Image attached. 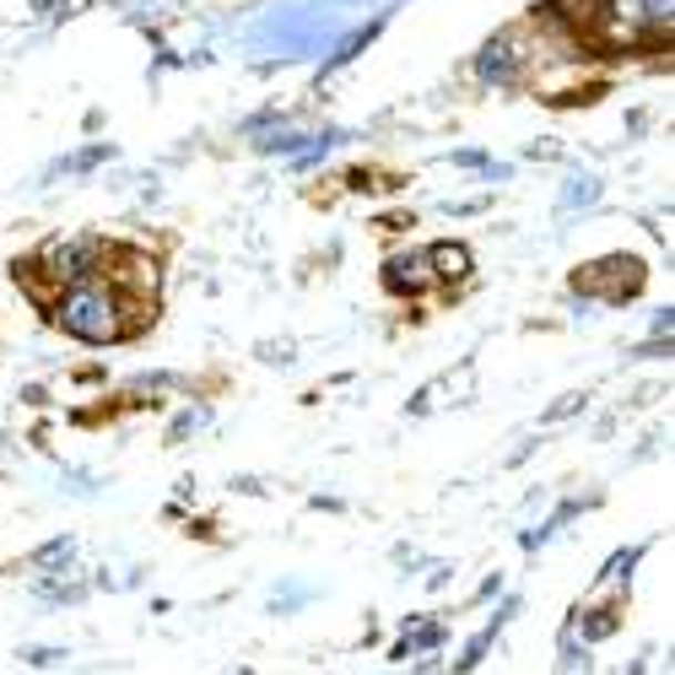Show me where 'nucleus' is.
I'll list each match as a JSON object with an SVG mask.
<instances>
[{"mask_svg": "<svg viewBox=\"0 0 675 675\" xmlns=\"http://www.w3.org/2000/svg\"><path fill=\"white\" fill-rule=\"evenodd\" d=\"M611 11H616V22L627 17V22H643V28H671V0H611Z\"/></svg>", "mask_w": 675, "mask_h": 675, "instance_id": "obj_3", "label": "nucleus"}, {"mask_svg": "<svg viewBox=\"0 0 675 675\" xmlns=\"http://www.w3.org/2000/svg\"><path fill=\"white\" fill-rule=\"evenodd\" d=\"M427 282H432V265H427L422 254H400V259L383 265V287L389 293H422Z\"/></svg>", "mask_w": 675, "mask_h": 675, "instance_id": "obj_2", "label": "nucleus"}, {"mask_svg": "<svg viewBox=\"0 0 675 675\" xmlns=\"http://www.w3.org/2000/svg\"><path fill=\"white\" fill-rule=\"evenodd\" d=\"M475 71H481L487 82H508V76H513V54H508V43L503 39L487 43V49H481V60H475Z\"/></svg>", "mask_w": 675, "mask_h": 675, "instance_id": "obj_7", "label": "nucleus"}, {"mask_svg": "<svg viewBox=\"0 0 675 675\" xmlns=\"http://www.w3.org/2000/svg\"><path fill=\"white\" fill-rule=\"evenodd\" d=\"M438 643H443L438 622H411V627L400 633V643H395V659H406V654H422V648H438Z\"/></svg>", "mask_w": 675, "mask_h": 675, "instance_id": "obj_6", "label": "nucleus"}, {"mask_svg": "<svg viewBox=\"0 0 675 675\" xmlns=\"http://www.w3.org/2000/svg\"><path fill=\"white\" fill-rule=\"evenodd\" d=\"M427 265H432V276H454L460 282L464 270H470V249L464 244H438V249L427 254Z\"/></svg>", "mask_w": 675, "mask_h": 675, "instance_id": "obj_5", "label": "nucleus"}, {"mask_svg": "<svg viewBox=\"0 0 675 675\" xmlns=\"http://www.w3.org/2000/svg\"><path fill=\"white\" fill-rule=\"evenodd\" d=\"M71 551H76V541H54V546H43L33 562H39V567H71Z\"/></svg>", "mask_w": 675, "mask_h": 675, "instance_id": "obj_9", "label": "nucleus"}, {"mask_svg": "<svg viewBox=\"0 0 675 675\" xmlns=\"http://www.w3.org/2000/svg\"><path fill=\"white\" fill-rule=\"evenodd\" d=\"M594 195H600V178H590V173H584V178H567V184H562V212L590 206Z\"/></svg>", "mask_w": 675, "mask_h": 675, "instance_id": "obj_8", "label": "nucleus"}, {"mask_svg": "<svg viewBox=\"0 0 675 675\" xmlns=\"http://www.w3.org/2000/svg\"><path fill=\"white\" fill-rule=\"evenodd\" d=\"M92 244H65V249H49V270L54 276H65V282H82L86 270H92Z\"/></svg>", "mask_w": 675, "mask_h": 675, "instance_id": "obj_4", "label": "nucleus"}, {"mask_svg": "<svg viewBox=\"0 0 675 675\" xmlns=\"http://www.w3.org/2000/svg\"><path fill=\"white\" fill-rule=\"evenodd\" d=\"M54 319H60V330H71V336H82V340H114L125 330L120 303H114V293L103 282H76L71 293L60 297Z\"/></svg>", "mask_w": 675, "mask_h": 675, "instance_id": "obj_1", "label": "nucleus"}]
</instances>
